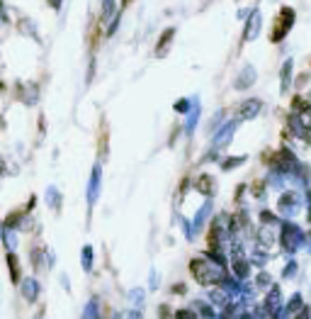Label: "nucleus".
<instances>
[{"label": "nucleus", "mask_w": 311, "mask_h": 319, "mask_svg": "<svg viewBox=\"0 0 311 319\" xmlns=\"http://www.w3.org/2000/svg\"><path fill=\"white\" fill-rule=\"evenodd\" d=\"M292 22H294V10L284 7L282 15H280V22H277V27L270 32V39H272V42H280V39L284 37V32L292 27Z\"/></svg>", "instance_id": "f257e3e1"}, {"label": "nucleus", "mask_w": 311, "mask_h": 319, "mask_svg": "<svg viewBox=\"0 0 311 319\" xmlns=\"http://www.w3.org/2000/svg\"><path fill=\"white\" fill-rule=\"evenodd\" d=\"M195 185H197V190H202V193H209V178L207 175H202Z\"/></svg>", "instance_id": "f03ea898"}, {"label": "nucleus", "mask_w": 311, "mask_h": 319, "mask_svg": "<svg viewBox=\"0 0 311 319\" xmlns=\"http://www.w3.org/2000/svg\"><path fill=\"white\" fill-rule=\"evenodd\" d=\"M170 37H173V29H168V32L163 34V39H161V47H158V52H161V49H163V47L168 44V39H170Z\"/></svg>", "instance_id": "7ed1b4c3"}, {"label": "nucleus", "mask_w": 311, "mask_h": 319, "mask_svg": "<svg viewBox=\"0 0 311 319\" xmlns=\"http://www.w3.org/2000/svg\"><path fill=\"white\" fill-rule=\"evenodd\" d=\"M124 2H129V0H124Z\"/></svg>", "instance_id": "20e7f679"}]
</instances>
